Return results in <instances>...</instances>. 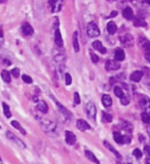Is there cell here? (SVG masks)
Here are the masks:
<instances>
[{
	"label": "cell",
	"instance_id": "cell-1",
	"mask_svg": "<svg viewBox=\"0 0 150 164\" xmlns=\"http://www.w3.org/2000/svg\"><path fill=\"white\" fill-rule=\"evenodd\" d=\"M39 121H40L41 127L43 128V130H44L46 133H55L56 132L57 126H56V124L54 123L53 121L47 120V119H42V118H41Z\"/></svg>",
	"mask_w": 150,
	"mask_h": 164
},
{
	"label": "cell",
	"instance_id": "cell-2",
	"mask_svg": "<svg viewBox=\"0 0 150 164\" xmlns=\"http://www.w3.org/2000/svg\"><path fill=\"white\" fill-rule=\"evenodd\" d=\"M85 111H86L87 117L91 120L96 119V115H97V109H96V106L93 102H89L86 104V107H85Z\"/></svg>",
	"mask_w": 150,
	"mask_h": 164
},
{
	"label": "cell",
	"instance_id": "cell-3",
	"mask_svg": "<svg viewBox=\"0 0 150 164\" xmlns=\"http://www.w3.org/2000/svg\"><path fill=\"white\" fill-rule=\"evenodd\" d=\"M86 33L89 37H98L100 35V30L95 23H89L87 25Z\"/></svg>",
	"mask_w": 150,
	"mask_h": 164
},
{
	"label": "cell",
	"instance_id": "cell-4",
	"mask_svg": "<svg viewBox=\"0 0 150 164\" xmlns=\"http://www.w3.org/2000/svg\"><path fill=\"white\" fill-rule=\"evenodd\" d=\"M6 136H7L8 140H10L12 143H14V144H16L19 147H20V148H22V149H25V148H26V145H25V143L23 142L22 140H20V138H19L16 136H14V134L12 133V132L6 131Z\"/></svg>",
	"mask_w": 150,
	"mask_h": 164
},
{
	"label": "cell",
	"instance_id": "cell-5",
	"mask_svg": "<svg viewBox=\"0 0 150 164\" xmlns=\"http://www.w3.org/2000/svg\"><path fill=\"white\" fill-rule=\"evenodd\" d=\"M139 104H140V107L144 110V112L149 113L150 112V99L148 97H146V95H141L140 99H139Z\"/></svg>",
	"mask_w": 150,
	"mask_h": 164
},
{
	"label": "cell",
	"instance_id": "cell-6",
	"mask_svg": "<svg viewBox=\"0 0 150 164\" xmlns=\"http://www.w3.org/2000/svg\"><path fill=\"white\" fill-rule=\"evenodd\" d=\"M51 99H54V102H55V104H56V105H57L58 109H59V111L62 113V115L65 116V118H68V119H71V118H72V114H71V112H70L69 110L66 109V108L64 107L63 105H61V104H60L59 102H58L57 99H56L54 97H51Z\"/></svg>",
	"mask_w": 150,
	"mask_h": 164
},
{
	"label": "cell",
	"instance_id": "cell-7",
	"mask_svg": "<svg viewBox=\"0 0 150 164\" xmlns=\"http://www.w3.org/2000/svg\"><path fill=\"white\" fill-rule=\"evenodd\" d=\"M120 41H121L122 45L126 47H132L134 45V37L131 34H126L121 36L120 37Z\"/></svg>",
	"mask_w": 150,
	"mask_h": 164
},
{
	"label": "cell",
	"instance_id": "cell-8",
	"mask_svg": "<svg viewBox=\"0 0 150 164\" xmlns=\"http://www.w3.org/2000/svg\"><path fill=\"white\" fill-rule=\"evenodd\" d=\"M105 68L107 71H115L120 68V65L118 63V61H113V60H108L105 64Z\"/></svg>",
	"mask_w": 150,
	"mask_h": 164
},
{
	"label": "cell",
	"instance_id": "cell-9",
	"mask_svg": "<svg viewBox=\"0 0 150 164\" xmlns=\"http://www.w3.org/2000/svg\"><path fill=\"white\" fill-rule=\"evenodd\" d=\"M76 126H77V128H78L79 130H81V131H85V130L91 129V125H89V124L87 123L85 120H83V119H78V120H77Z\"/></svg>",
	"mask_w": 150,
	"mask_h": 164
},
{
	"label": "cell",
	"instance_id": "cell-10",
	"mask_svg": "<svg viewBox=\"0 0 150 164\" xmlns=\"http://www.w3.org/2000/svg\"><path fill=\"white\" fill-rule=\"evenodd\" d=\"M65 136H66V143H67L68 145H74L75 143H76V136L73 133V132L69 131V130H67V131L65 132Z\"/></svg>",
	"mask_w": 150,
	"mask_h": 164
},
{
	"label": "cell",
	"instance_id": "cell-11",
	"mask_svg": "<svg viewBox=\"0 0 150 164\" xmlns=\"http://www.w3.org/2000/svg\"><path fill=\"white\" fill-rule=\"evenodd\" d=\"M139 44H140V46L142 47L144 50L150 51V41L148 39L145 38V37H140V39H139Z\"/></svg>",
	"mask_w": 150,
	"mask_h": 164
},
{
	"label": "cell",
	"instance_id": "cell-12",
	"mask_svg": "<svg viewBox=\"0 0 150 164\" xmlns=\"http://www.w3.org/2000/svg\"><path fill=\"white\" fill-rule=\"evenodd\" d=\"M55 43H56V45L59 47L63 46V39H62V35L59 29H57L55 32Z\"/></svg>",
	"mask_w": 150,
	"mask_h": 164
},
{
	"label": "cell",
	"instance_id": "cell-13",
	"mask_svg": "<svg viewBox=\"0 0 150 164\" xmlns=\"http://www.w3.org/2000/svg\"><path fill=\"white\" fill-rule=\"evenodd\" d=\"M37 109L39 112H41L42 114H46L49 112V107H47L46 103L44 101H39L38 105H37Z\"/></svg>",
	"mask_w": 150,
	"mask_h": 164
},
{
	"label": "cell",
	"instance_id": "cell-14",
	"mask_svg": "<svg viewBox=\"0 0 150 164\" xmlns=\"http://www.w3.org/2000/svg\"><path fill=\"white\" fill-rule=\"evenodd\" d=\"M142 76H143V73L141 71H135L133 72L132 74H131L130 78L132 81L134 82H139L141 79H142Z\"/></svg>",
	"mask_w": 150,
	"mask_h": 164
},
{
	"label": "cell",
	"instance_id": "cell-15",
	"mask_svg": "<svg viewBox=\"0 0 150 164\" xmlns=\"http://www.w3.org/2000/svg\"><path fill=\"white\" fill-rule=\"evenodd\" d=\"M22 31H23V34L26 35V36H29V35L33 34V28L31 27L30 24H28V23H26V24L23 25Z\"/></svg>",
	"mask_w": 150,
	"mask_h": 164
},
{
	"label": "cell",
	"instance_id": "cell-16",
	"mask_svg": "<svg viewBox=\"0 0 150 164\" xmlns=\"http://www.w3.org/2000/svg\"><path fill=\"white\" fill-rule=\"evenodd\" d=\"M114 58H115V60H116V61H118V62L124 61V58H126L124 51L122 50V49H120V48H117L115 50V53H114Z\"/></svg>",
	"mask_w": 150,
	"mask_h": 164
},
{
	"label": "cell",
	"instance_id": "cell-17",
	"mask_svg": "<svg viewBox=\"0 0 150 164\" xmlns=\"http://www.w3.org/2000/svg\"><path fill=\"white\" fill-rule=\"evenodd\" d=\"M84 154H85L86 158L89 159V161H91V162H94V163H96V164H99V163H100V161L98 160L97 157H96L95 155H94L93 152H91V151H89V150H85Z\"/></svg>",
	"mask_w": 150,
	"mask_h": 164
},
{
	"label": "cell",
	"instance_id": "cell-18",
	"mask_svg": "<svg viewBox=\"0 0 150 164\" xmlns=\"http://www.w3.org/2000/svg\"><path fill=\"white\" fill-rule=\"evenodd\" d=\"M93 47L95 49H97L98 51H100L101 53H106V48L103 46V44H102L101 41H94L93 42Z\"/></svg>",
	"mask_w": 150,
	"mask_h": 164
},
{
	"label": "cell",
	"instance_id": "cell-19",
	"mask_svg": "<svg viewBox=\"0 0 150 164\" xmlns=\"http://www.w3.org/2000/svg\"><path fill=\"white\" fill-rule=\"evenodd\" d=\"M122 16H124V18L126 20H132L133 16H134V11L131 7H126L122 11Z\"/></svg>",
	"mask_w": 150,
	"mask_h": 164
},
{
	"label": "cell",
	"instance_id": "cell-20",
	"mask_svg": "<svg viewBox=\"0 0 150 164\" xmlns=\"http://www.w3.org/2000/svg\"><path fill=\"white\" fill-rule=\"evenodd\" d=\"M103 144H104V146H105V147H106V148H107V149H108V150H109V151H110V152H112V153H113V154H114V155H115V156H116V157H117V159H121V155H120V154H119V153H118V152H117V151H116V150H115V149H114V148H113V147H112V146H111V145H110V144H109V143H108V142H107V141H105V142H104V143H103Z\"/></svg>",
	"mask_w": 150,
	"mask_h": 164
},
{
	"label": "cell",
	"instance_id": "cell-21",
	"mask_svg": "<svg viewBox=\"0 0 150 164\" xmlns=\"http://www.w3.org/2000/svg\"><path fill=\"white\" fill-rule=\"evenodd\" d=\"M107 31L109 34L113 35L116 33V31H117V27H116L115 23L114 22H109L107 24Z\"/></svg>",
	"mask_w": 150,
	"mask_h": 164
},
{
	"label": "cell",
	"instance_id": "cell-22",
	"mask_svg": "<svg viewBox=\"0 0 150 164\" xmlns=\"http://www.w3.org/2000/svg\"><path fill=\"white\" fill-rule=\"evenodd\" d=\"M102 103H103V105L105 106V107H110V106L112 105L111 97L108 94H104L103 97H102Z\"/></svg>",
	"mask_w": 150,
	"mask_h": 164
},
{
	"label": "cell",
	"instance_id": "cell-23",
	"mask_svg": "<svg viewBox=\"0 0 150 164\" xmlns=\"http://www.w3.org/2000/svg\"><path fill=\"white\" fill-rule=\"evenodd\" d=\"M134 26L135 27H146L147 23L145 22V20L144 18H135Z\"/></svg>",
	"mask_w": 150,
	"mask_h": 164
},
{
	"label": "cell",
	"instance_id": "cell-24",
	"mask_svg": "<svg viewBox=\"0 0 150 164\" xmlns=\"http://www.w3.org/2000/svg\"><path fill=\"white\" fill-rule=\"evenodd\" d=\"M1 78L3 79L4 82L6 83H9L11 81V77H10V73L7 71V70H3V71L1 72Z\"/></svg>",
	"mask_w": 150,
	"mask_h": 164
},
{
	"label": "cell",
	"instance_id": "cell-25",
	"mask_svg": "<svg viewBox=\"0 0 150 164\" xmlns=\"http://www.w3.org/2000/svg\"><path fill=\"white\" fill-rule=\"evenodd\" d=\"M113 138L117 144H124V136H121L118 131L113 132Z\"/></svg>",
	"mask_w": 150,
	"mask_h": 164
},
{
	"label": "cell",
	"instance_id": "cell-26",
	"mask_svg": "<svg viewBox=\"0 0 150 164\" xmlns=\"http://www.w3.org/2000/svg\"><path fill=\"white\" fill-rule=\"evenodd\" d=\"M121 127H122V129L128 132H132V130H133L132 124L128 121H121Z\"/></svg>",
	"mask_w": 150,
	"mask_h": 164
},
{
	"label": "cell",
	"instance_id": "cell-27",
	"mask_svg": "<svg viewBox=\"0 0 150 164\" xmlns=\"http://www.w3.org/2000/svg\"><path fill=\"white\" fill-rule=\"evenodd\" d=\"M73 48L76 53L79 51V43H78V35H77V32H74L73 34Z\"/></svg>",
	"mask_w": 150,
	"mask_h": 164
},
{
	"label": "cell",
	"instance_id": "cell-28",
	"mask_svg": "<svg viewBox=\"0 0 150 164\" xmlns=\"http://www.w3.org/2000/svg\"><path fill=\"white\" fill-rule=\"evenodd\" d=\"M62 5H63V0H57L51 10H53V11H55V12L60 11V10H61V8H62Z\"/></svg>",
	"mask_w": 150,
	"mask_h": 164
},
{
	"label": "cell",
	"instance_id": "cell-29",
	"mask_svg": "<svg viewBox=\"0 0 150 164\" xmlns=\"http://www.w3.org/2000/svg\"><path fill=\"white\" fill-rule=\"evenodd\" d=\"M2 107H3V112H4V115H5V117H7V118L11 117V112H10V110H9V107H8V106L6 105L5 103L2 104Z\"/></svg>",
	"mask_w": 150,
	"mask_h": 164
},
{
	"label": "cell",
	"instance_id": "cell-30",
	"mask_svg": "<svg viewBox=\"0 0 150 164\" xmlns=\"http://www.w3.org/2000/svg\"><path fill=\"white\" fill-rule=\"evenodd\" d=\"M11 125L14 126V128H16L18 130H20V131L22 132L23 134H26V131H25V129L22 127V126H21V124L19 123L18 121H14H14H11Z\"/></svg>",
	"mask_w": 150,
	"mask_h": 164
},
{
	"label": "cell",
	"instance_id": "cell-31",
	"mask_svg": "<svg viewBox=\"0 0 150 164\" xmlns=\"http://www.w3.org/2000/svg\"><path fill=\"white\" fill-rule=\"evenodd\" d=\"M114 93H115L116 97H120V99H121V97L124 95V90H122V89L120 88L119 86H115V87H114Z\"/></svg>",
	"mask_w": 150,
	"mask_h": 164
},
{
	"label": "cell",
	"instance_id": "cell-32",
	"mask_svg": "<svg viewBox=\"0 0 150 164\" xmlns=\"http://www.w3.org/2000/svg\"><path fill=\"white\" fill-rule=\"evenodd\" d=\"M141 117H142L143 122H145V123H150V114L149 113H147V112H143Z\"/></svg>",
	"mask_w": 150,
	"mask_h": 164
},
{
	"label": "cell",
	"instance_id": "cell-33",
	"mask_svg": "<svg viewBox=\"0 0 150 164\" xmlns=\"http://www.w3.org/2000/svg\"><path fill=\"white\" fill-rule=\"evenodd\" d=\"M103 117H102V119H103V121L104 122H111L112 121V117H111V115H109V114H107V113H103Z\"/></svg>",
	"mask_w": 150,
	"mask_h": 164
},
{
	"label": "cell",
	"instance_id": "cell-34",
	"mask_svg": "<svg viewBox=\"0 0 150 164\" xmlns=\"http://www.w3.org/2000/svg\"><path fill=\"white\" fill-rule=\"evenodd\" d=\"M120 101H121V104L122 105H129V103H130V97H128V95H124V97L120 99Z\"/></svg>",
	"mask_w": 150,
	"mask_h": 164
},
{
	"label": "cell",
	"instance_id": "cell-35",
	"mask_svg": "<svg viewBox=\"0 0 150 164\" xmlns=\"http://www.w3.org/2000/svg\"><path fill=\"white\" fill-rule=\"evenodd\" d=\"M65 82H66V85H70L72 82V78H71V75H70L69 73H66L65 74Z\"/></svg>",
	"mask_w": 150,
	"mask_h": 164
},
{
	"label": "cell",
	"instance_id": "cell-36",
	"mask_svg": "<svg viewBox=\"0 0 150 164\" xmlns=\"http://www.w3.org/2000/svg\"><path fill=\"white\" fill-rule=\"evenodd\" d=\"M22 78H23V81L26 82V83H28V84H30V83L33 82L32 78H31L30 76H28V75H23Z\"/></svg>",
	"mask_w": 150,
	"mask_h": 164
},
{
	"label": "cell",
	"instance_id": "cell-37",
	"mask_svg": "<svg viewBox=\"0 0 150 164\" xmlns=\"http://www.w3.org/2000/svg\"><path fill=\"white\" fill-rule=\"evenodd\" d=\"M133 154H134V156L136 157V158H141V157H142V152H141L139 149H135V150L133 151Z\"/></svg>",
	"mask_w": 150,
	"mask_h": 164
},
{
	"label": "cell",
	"instance_id": "cell-38",
	"mask_svg": "<svg viewBox=\"0 0 150 164\" xmlns=\"http://www.w3.org/2000/svg\"><path fill=\"white\" fill-rule=\"evenodd\" d=\"M11 74H12V76H14L16 78H18L19 76H20V70H19L18 68H16V69H12Z\"/></svg>",
	"mask_w": 150,
	"mask_h": 164
},
{
	"label": "cell",
	"instance_id": "cell-39",
	"mask_svg": "<svg viewBox=\"0 0 150 164\" xmlns=\"http://www.w3.org/2000/svg\"><path fill=\"white\" fill-rule=\"evenodd\" d=\"M74 103L76 104V105L80 104V97H79L78 92H75V93H74Z\"/></svg>",
	"mask_w": 150,
	"mask_h": 164
},
{
	"label": "cell",
	"instance_id": "cell-40",
	"mask_svg": "<svg viewBox=\"0 0 150 164\" xmlns=\"http://www.w3.org/2000/svg\"><path fill=\"white\" fill-rule=\"evenodd\" d=\"M91 61H93L94 63H98V62H99V58H98V55H95L94 53H91Z\"/></svg>",
	"mask_w": 150,
	"mask_h": 164
},
{
	"label": "cell",
	"instance_id": "cell-41",
	"mask_svg": "<svg viewBox=\"0 0 150 164\" xmlns=\"http://www.w3.org/2000/svg\"><path fill=\"white\" fill-rule=\"evenodd\" d=\"M124 143H126V144L131 143V136H124Z\"/></svg>",
	"mask_w": 150,
	"mask_h": 164
},
{
	"label": "cell",
	"instance_id": "cell-42",
	"mask_svg": "<svg viewBox=\"0 0 150 164\" xmlns=\"http://www.w3.org/2000/svg\"><path fill=\"white\" fill-rule=\"evenodd\" d=\"M144 152L146 153L147 156L150 157V147H149V146H145V148H144Z\"/></svg>",
	"mask_w": 150,
	"mask_h": 164
},
{
	"label": "cell",
	"instance_id": "cell-43",
	"mask_svg": "<svg viewBox=\"0 0 150 164\" xmlns=\"http://www.w3.org/2000/svg\"><path fill=\"white\" fill-rule=\"evenodd\" d=\"M56 1H57V0H49V6H51V9H53V7H54V5H55Z\"/></svg>",
	"mask_w": 150,
	"mask_h": 164
},
{
	"label": "cell",
	"instance_id": "cell-44",
	"mask_svg": "<svg viewBox=\"0 0 150 164\" xmlns=\"http://www.w3.org/2000/svg\"><path fill=\"white\" fill-rule=\"evenodd\" d=\"M145 59H146L147 61H148L149 63H150V51H148V53H145Z\"/></svg>",
	"mask_w": 150,
	"mask_h": 164
},
{
	"label": "cell",
	"instance_id": "cell-45",
	"mask_svg": "<svg viewBox=\"0 0 150 164\" xmlns=\"http://www.w3.org/2000/svg\"><path fill=\"white\" fill-rule=\"evenodd\" d=\"M116 14H117V12H116V11H112L111 14H110V18H112V16H115Z\"/></svg>",
	"mask_w": 150,
	"mask_h": 164
},
{
	"label": "cell",
	"instance_id": "cell-46",
	"mask_svg": "<svg viewBox=\"0 0 150 164\" xmlns=\"http://www.w3.org/2000/svg\"><path fill=\"white\" fill-rule=\"evenodd\" d=\"M3 36V32H2V29H1V27H0V37H2Z\"/></svg>",
	"mask_w": 150,
	"mask_h": 164
},
{
	"label": "cell",
	"instance_id": "cell-47",
	"mask_svg": "<svg viewBox=\"0 0 150 164\" xmlns=\"http://www.w3.org/2000/svg\"><path fill=\"white\" fill-rule=\"evenodd\" d=\"M145 164H150V158L146 159V161H145Z\"/></svg>",
	"mask_w": 150,
	"mask_h": 164
},
{
	"label": "cell",
	"instance_id": "cell-48",
	"mask_svg": "<svg viewBox=\"0 0 150 164\" xmlns=\"http://www.w3.org/2000/svg\"><path fill=\"white\" fill-rule=\"evenodd\" d=\"M7 0H0V3H4V2H6Z\"/></svg>",
	"mask_w": 150,
	"mask_h": 164
},
{
	"label": "cell",
	"instance_id": "cell-49",
	"mask_svg": "<svg viewBox=\"0 0 150 164\" xmlns=\"http://www.w3.org/2000/svg\"><path fill=\"white\" fill-rule=\"evenodd\" d=\"M0 164H3V162H2V160H1V158H0Z\"/></svg>",
	"mask_w": 150,
	"mask_h": 164
},
{
	"label": "cell",
	"instance_id": "cell-50",
	"mask_svg": "<svg viewBox=\"0 0 150 164\" xmlns=\"http://www.w3.org/2000/svg\"><path fill=\"white\" fill-rule=\"evenodd\" d=\"M147 3H148V4H150V0H148V2H147Z\"/></svg>",
	"mask_w": 150,
	"mask_h": 164
},
{
	"label": "cell",
	"instance_id": "cell-51",
	"mask_svg": "<svg viewBox=\"0 0 150 164\" xmlns=\"http://www.w3.org/2000/svg\"><path fill=\"white\" fill-rule=\"evenodd\" d=\"M108 1H113V0H108Z\"/></svg>",
	"mask_w": 150,
	"mask_h": 164
},
{
	"label": "cell",
	"instance_id": "cell-52",
	"mask_svg": "<svg viewBox=\"0 0 150 164\" xmlns=\"http://www.w3.org/2000/svg\"><path fill=\"white\" fill-rule=\"evenodd\" d=\"M117 164H121V163H117Z\"/></svg>",
	"mask_w": 150,
	"mask_h": 164
}]
</instances>
